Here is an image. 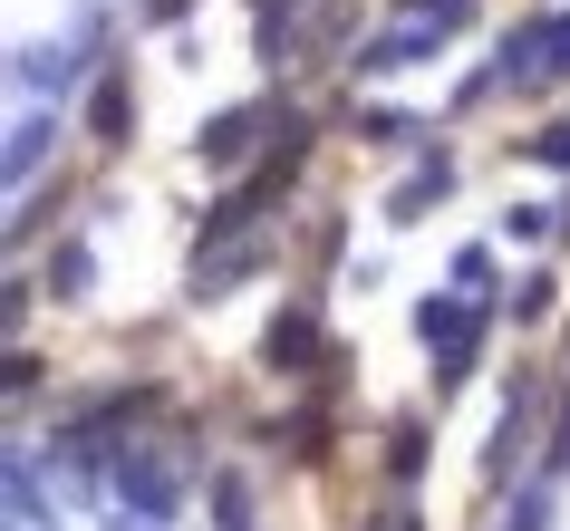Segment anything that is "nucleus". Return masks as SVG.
<instances>
[{"instance_id": "obj_1", "label": "nucleus", "mask_w": 570, "mask_h": 531, "mask_svg": "<svg viewBox=\"0 0 570 531\" xmlns=\"http://www.w3.org/2000/svg\"><path fill=\"white\" fill-rule=\"evenodd\" d=\"M416 328H425V348H435V377H445V386L474 367V348H464V338H474V309H464V299H425Z\"/></svg>"}, {"instance_id": "obj_5", "label": "nucleus", "mask_w": 570, "mask_h": 531, "mask_svg": "<svg viewBox=\"0 0 570 531\" xmlns=\"http://www.w3.org/2000/svg\"><path fill=\"white\" fill-rule=\"evenodd\" d=\"M425 194H445V165H425V175L406 184V194H396V213H425Z\"/></svg>"}, {"instance_id": "obj_6", "label": "nucleus", "mask_w": 570, "mask_h": 531, "mask_svg": "<svg viewBox=\"0 0 570 531\" xmlns=\"http://www.w3.org/2000/svg\"><path fill=\"white\" fill-rule=\"evenodd\" d=\"M532 155H541V165H570V126H551V136H532Z\"/></svg>"}, {"instance_id": "obj_4", "label": "nucleus", "mask_w": 570, "mask_h": 531, "mask_svg": "<svg viewBox=\"0 0 570 531\" xmlns=\"http://www.w3.org/2000/svg\"><path fill=\"white\" fill-rule=\"evenodd\" d=\"M301 357H309V319H281L271 328V367H301Z\"/></svg>"}, {"instance_id": "obj_3", "label": "nucleus", "mask_w": 570, "mask_h": 531, "mask_svg": "<svg viewBox=\"0 0 570 531\" xmlns=\"http://www.w3.org/2000/svg\"><path fill=\"white\" fill-rule=\"evenodd\" d=\"M126 117H136V97H126V78H107L97 88V136H126Z\"/></svg>"}, {"instance_id": "obj_2", "label": "nucleus", "mask_w": 570, "mask_h": 531, "mask_svg": "<svg viewBox=\"0 0 570 531\" xmlns=\"http://www.w3.org/2000/svg\"><path fill=\"white\" fill-rule=\"evenodd\" d=\"M551 68H570V20H541L522 30V49H503V78H551Z\"/></svg>"}]
</instances>
